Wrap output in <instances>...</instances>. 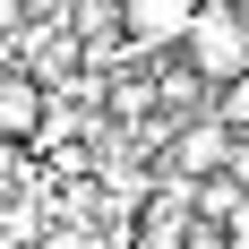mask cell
<instances>
[{
  "label": "cell",
  "instance_id": "obj_1",
  "mask_svg": "<svg viewBox=\"0 0 249 249\" xmlns=\"http://www.w3.org/2000/svg\"><path fill=\"white\" fill-rule=\"evenodd\" d=\"M180 52H189V77L198 86H232L249 69V9L241 0H206L189 18V35H180Z\"/></svg>",
  "mask_w": 249,
  "mask_h": 249
},
{
  "label": "cell",
  "instance_id": "obj_2",
  "mask_svg": "<svg viewBox=\"0 0 249 249\" xmlns=\"http://www.w3.org/2000/svg\"><path fill=\"white\" fill-rule=\"evenodd\" d=\"M232 163H241V138H232V129H215V121H189L172 138V172L189 180V189H198V180H215V172H232Z\"/></svg>",
  "mask_w": 249,
  "mask_h": 249
},
{
  "label": "cell",
  "instance_id": "obj_3",
  "mask_svg": "<svg viewBox=\"0 0 249 249\" xmlns=\"http://www.w3.org/2000/svg\"><path fill=\"white\" fill-rule=\"evenodd\" d=\"M189 189H155L146 206H138V232H129V249H180L189 241Z\"/></svg>",
  "mask_w": 249,
  "mask_h": 249
},
{
  "label": "cell",
  "instance_id": "obj_4",
  "mask_svg": "<svg viewBox=\"0 0 249 249\" xmlns=\"http://www.w3.org/2000/svg\"><path fill=\"white\" fill-rule=\"evenodd\" d=\"M35 129H43V77L0 69V146H26Z\"/></svg>",
  "mask_w": 249,
  "mask_h": 249
},
{
  "label": "cell",
  "instance_id": "obj_5",
  "mask_svg": "<svg viewBox=\"0 0 249 249\" xmlns=\"http://www.w3.org/2000/svg\"><path fill=\"white\" fill-rule=\"evenodd\" d=\"M198 9H206V0H121V18H129V43H180Z\"/></svg>",
  "mask_w": 249,
  "mask_h": 249
},
{
  "label": "cell",
  "instance_id": "obj_6",
  "mask_svg": "<svg viewBox=\"0 0 249 249\" xmlns=\"http://www.w3.org/2000/svg\"><path fill=\"white\" fill-rule=\"evenodd\" d=\"M103 103H112V121H146V112H155V77H112Z\"/></svg>",
  "mask_w": 249,
  "mask_h": 249
},
{
  "label": "cell",
  "instance_id": "obj_7",
  "mask_svg": "<svg viewBox=\"0 0 249 249\" xmlns=\"http://www.w3.org/2000/svg\"><path fill=\"white\" fill-rule=\"evenodd\" d=\"M206 121H215V129H232V138H241V129H249V69L232 77L224 95H215V112H206Z\"/></svg>",
  "mask_w": 249,
  "mask_h": 249
},
{
  "label": "cell",
  "instance_id": "obj_8",
  "mask_svg": "<svg viewBox=\"0 0 249 249\" xmlns=\"http://www.w3.org/2000/svg\"><path fill=\"white\" fill-rule=\"evenodd\" d=\"M206 232H215L224 249H249V198H232V206H224V215H215Z\"/></svg>",
  "mask_w": 249,
  "mask_h": 249
},
{
  "label": "cell",
  "instance_id": "obj_9",
  "mask_svg": "<svg viewBox=\"0 0 249 249\" xmlns=\"http://www.w3.org/2000/svg\"><path fill=\"white\" fill-rule=\"evenodd\" d=\"M180 249H224V241H215V232H189V241H180Z\"/></svg>",
  "mask_w": 249,
  "mask_h": 249
}]
</instances>
